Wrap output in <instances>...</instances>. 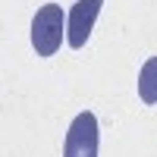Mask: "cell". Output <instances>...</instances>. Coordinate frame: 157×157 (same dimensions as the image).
<instances>
[{"label":"cell","mask_w":157,"mask_h":157,"mask_svg":"<svg viewBox=\"0 0 157 157\" xmlns=\"http://www.w3.org/2000/svg\"><path fill=\"white\" fill-rule=\"evenodd\" d=\"M63 157H98V116L91 110H82L72 120L63 141Z\"/></svg>","instance_id":"2"},{"label":"cell","mask_w":157,"mask_h":157,"mask_svg":"<svg viewBox=\"0 0 157 157\" xmlns=\"http://www.w3.org/2000/svg\"><path fill=\"white\" fill-rule=\"evenodd\" d=\"M63 29H66V16L63 6L44 3L32 19V44L38 50V57H54L63 44Z\"/></svg>","instance_id":"1"},{"label":"cell","mask_w":157,"mask_h":157,"mask_svg":"<svg viewBox=\"0 0 157 157\" xmlns=\"http://www.w3.org/2000/svg\"><path fill=\"white\" fill-rule=\"evenodd\" d=\"M104 6V0H75L72 10L66 13V38H69V47H85L91 29L98 22V13Z\"/></svg>","instance_id":"3"},{"label":"cell","mask_w":157,"mask_h":157,"mask_svg":"<svg viewBox=\"0 0 157 157\" xmlns=\"http://www.w3.org/2000/svg\"><path fill=\"white\" fill-rule=\"evenodd\" d=\"M138 98L145 104H157V57L145 60L138 72Z\"/></svg>","instance_id":"4"}]
</instances>
